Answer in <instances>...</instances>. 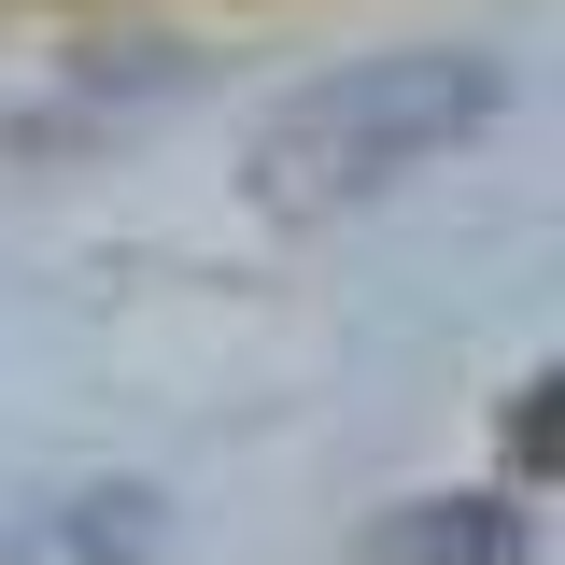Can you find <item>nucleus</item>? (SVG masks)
<instances>
[{"label": "nucleus", "mask_w": 565, "mask_h": 565, "mask_svg": "<svg viewBox=\"0 0 565 565\" xmlns=\"http://www.w3.org/2000/svg\"><path fill=\"white\" fill-rule=\"evenodd\" d=\"M552 396H565V382H523V411H509V438H523V467H552Z\"/></svg>", "instance_id": "obj_3"}, {"label": "nucleus", "mask_w": 565, "mask_h": 565, "mask_svg": "<svg viewBox=\"0 0 565 565\" xmlns=\"http://www.w3.org/2000/svg\"><path fill=\"white\" fill-rule=\"evenodd\" d=\"M367 565H523V523H509L494 494H411V509L367 537Z\"/></svg>", "instance_id": "obj_2"}, {"label": "nucleus", "mask_w": 565, "mask_h": 565, "mask_svg": "<svg viewBox=\"0 0 565 565\" xmlns=\"http://www.w3.org/2000/svg\"><path fill=\"white\" fill-rule=\"evenodd\" d=\"M509 71L467 43H396V57H340L326 85H297L269 128H255V199L282 226H326V212L396 199L411 170H438L467 128H494Z\"/></svg>", "instance_id": "obj_1"}]
</instances>
